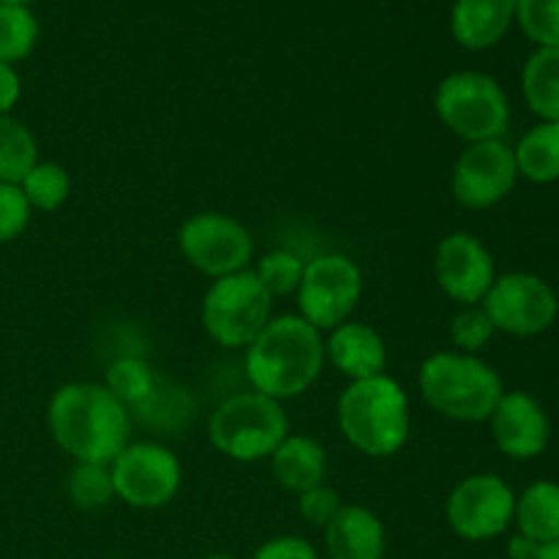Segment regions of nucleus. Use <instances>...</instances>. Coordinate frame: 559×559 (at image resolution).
I'll return each instance as SVG.
<instances>
[{
    "mask_svg": "<svg viewBox=\"0 0 559 559\" xmlns=\"http://www.w3.org/2000/svg\"><path fill=\"white\" fill-rule=\"evenodd\" d=\"M49 435L76 464H112L129 445L131 413L98 382H69L47 407Z\"/></svg>",
    "mask_w": 559,
    "mask_h": 559,
    "instance_id": "f257e3e1",
    "label": "nucleus"
},
{
    "mask_svg": "<svg viewBox=\"0 0 559 559\" xmlns=\"http://www.w3.org/2000/svg\"><path fill=\"white\" fill-rule=\"evenodd\" d=\"M325 364V342L300 314L273 317L246 347V377L251 388L284 402L309 391Z\"/></svg>",
    "mask_w": 559,
    "mask_h": 559,
    "instance_id": "f03ea898",
    "label": "nucleus"
},
{
    "mask_svg": "<svg viewBox=\"0 0 559 559\" xmlns=\"http://www.w3.org/2000/svg\"><path fill=\"white\" fill-rule=\"evenodd\" d=\"M336 415L349 445L366 456H396L409 440V399L388 374L349 382L338 399Z\"/></svg>",
    "mask_w": 559,
    "mask_h": 559,
    "instance_id": "7ed1b4c3",
    "label": "nucleus"
},
{
    "mask_svg": "<svg viewBox=\"0 0 559 559\" xmlns=\"http://www.w3.org/2000/svg\"><path fill=\"white\" fill-rule=\"evenodd\" d=\"M418 388L435 413L459 424L489 420L506 393L500 374L478 355L467 353H435L426 358L418 371Z\"/></svg>",
    "mask_w": 559,
    "mask_h": 559,
    "instance_id": "20e7f679",
    "label": "nucleus"
},
{
    "mask_svg": "<svg viewBox=\"0 0 559 559\" xmlns=\"http://www.w3.org/2000/svg\"><path fill=\"white\" fill-rule=\"evenodd\" d=\"M213 448L235 462H260L287 440L289 420L282 402L260 391L235 393L216 407L207 424Z\"/></svg>",
    "mask_w": 559,
    "mask_h": 559,
    "instance_id": "39448f33",
    "label": "nucleus"
},
{
    "mask_svg": "<svg viewBox=\"0 0 559 559\" xmlns=\"http://www.w3.org/2000/svg\"><path fill=\"white\" fill-rule=\"evenodd\" d=\"M435 112L445 129L467 142L502 140L511 126V104L495 76L456 71L437 85Z\"/></svg>",
    "mask_w": 559,
    "mask_h": 559,
    "instance_id": "423d86ee",
    "label": "nucleus"
},
{
    "mask_svg": "<svg viewBox=\"0 0 559 559\" xmlns=\"http://www.w3.org/2000/svg\"><path fill=\"white\" fill-rule=\"evenodd\" d=\"M273 298L254 271L216 278L202 300V325L222 347H249L273 320Z\"/></svg>",
    "mask_w": 559,
    "mask_h": 559,
    "instance_id": "0eeeda50",
    "label": "nucleus"
},
{
    "mask_svg": "<svg viewBox=\"0 0 559 559\" xmlns=\"http://www.w3.org/2000/svg\"><path fill=\"white\" fill-rule=\"evenodd\" d=\"M180 254L191 267L211 276L213 282L233 273L249 271L254 260V240L251 233L227 213H197L180 224L178 233Z\"/></svg>",
    "mask_w": 559,
    "mask_h": 559,
    "instance_id": "6e6552de",
    "label": "nucleus"
},
{
    "mask_svg": "<svg viewBox=\"0 0 559 559\" xmlns=\"http://www.w3.org/2000/svg\"><path fill=\"white\" fill-rule=\"evenodd\" d=\"M364 295V273L349 257L322 254L306 262L298 287V309L317 331L344 325Z\"/></svg>",
    "mask_w": 559,
    "mask_h": 559,
    "instance_id": "1a4fd4ad",
    "label": "nucleus"
},
{
    "mask_svg": "<svg viewBox=\"0 0 559 559\" xmlns=\"http://www.w3.org/2000/svg\"><path fill=\"white\" fill-rule=\"evenodd\" d=\"M115 497L140 511H156L178 497L183 467L169 448L158 442H131L112 464Z\"/></svg>",
    "mask_w": 559,
    "mask_h": 559,
    "instance_id": "9d476101",
    "label": "nucleus"
},
{
    "mask_svg": "<svg viewBox=\"0 0 559 559\" xmlns=\"http://www.w3.org/2000/svg\"><path fill=\"white\" fill-rule=\"evenodd\" d=\"M480 306L489 314L495 331L522 338L549 331L559 314L555 289L535 273L497 276Z\"/></svg>",
    "mask_w": 559,
    "mask_h": 559,
    "instance_id": "9b49d317",
    "label": "nucleus"
},
{
    "mask_svg": "<svg viewBox=\"0 0 559 559\" xmlns=\"http://www.w3.org/2000/svg\"><path fill=\"white\" fill-rule=\"evenodd\" d=\"M516 180V156L506 140L469 142L456 158L451 191L459 205L469 211H489L511 194Z\"/></svg>",
    "mask_w": 559,
    "mask_h": 559,
    "instance_id": "f8f14e48",
    "label": "nucleus"
},
{
    "mask_svg": "<svg viewBox=\"0 0 559 559\" xmlns=\"http://www.w3.org/2000/svg\"><path fill=\"white\" fill-rule=\"evenodd\" d=\"M516 513V495L491 473L469 475L445 502V516L453 533L464 540H491L506 533Z\"/></svg>",
    "mask_w": 559,
    "mask_h": 559,
    "instance_id": "ddd939ff",
    "label": "nucleus"
},
{
    "mask_svg": "<svg viewBox=\"0 0 559 559\" xmlns=\"http://www.w3.org/2000/svg\"><path fill=\"white\" fill-rule=\"evenodd\" d=\"M435 276L442 293L462 306L484 304L495 284V257L469 233H451L435 251Z\"/></svg>",
    "mask_w": 559,
    "mask_h": 559,
    "instance_id": "4468645a",
    "label": "nucleus"
},
{
    "mask_svg": "<svg viewBox=\"0 0 559 559\" xmlns=\"http://www.w3.org/2000/svg\"><path fill=\"white\" fill-rule=\"evenodd\" d=\"M495 445L511 459H535L549 448L551 426L544 407L530 393H502L489 418Z\"/></svg>",
    "mask_w": 559,
    "mask_h": 559,
    "instance_id": "2eb2a0df",
    "label": "nucleus"
},
{
    "mask_svg": "<svg viewBox=\"0 0 559 559\" xmlns=\"http://www.w3.org/2000/svg\"><path fill=\"white\" fill-rule=\"evenodd\" d=\"M325 358L338 374L358 382L385 374L388 347L385 338L366 322H344L331 331V338L325 342Z\"/></svg>",
    "mask_w": 559,
    "mask_h": 559,
    "instance_id": "dca6fc26",
    "label": "nucleus"
},
{
    "mask_svg": "<svg viewBox=\"0 0 559 559\" xmlns=\"http://www.w3.org/2000/svg\"><path fill=\"white\" fill-rule=\"evenodd\" d=\"M519 0H456L451 11V33L464 49H489L506 38L516 20Z\"/></svg>",
    "mask_w": 559,
    "mask_h": 559,
    "instance_id": "f3484780",
    "label": "nucleus"
},
{
    "mask_svg": "<svg viewBox=\"0 0 559 559\" xmlns=\"http://www.w3.org/2000/svg\"><path fill=\"white\" fill-rule=\"evenodd\" d=\"M328 559H382L385 527L380 516L364 506H342L325 527Z\"/></svg>",
    "mask_w": 559,
    "mask_h": 559,
    "instance_id": "a211bd4d",
    "label": "nucleus"
},
{
    "mask_svg": "<svg viewBox=\"0 0 559 559\" xmlns=\"http://www.w3.org/2000/svg\"><path fill=\"white\" fill-rule=\"evenodd\" d=\"M271 467L284 489L304 495V491L325 484L328 453L314 437L287 435V440L273 451Z\"/></svg>",
    "mask_w": 559,
    "mask_h": 559,
    "instance_id": "6ab92c4d",
    "label": "nucleus"
},
{
    "mask_svg": "<svg viewBox=\"0 0 559 559\" xmlns=\"http://www.w3.org/2000/svg\"><path fill=\"white\" fill-rule=\"evenodd\" d=\"M513 522L519 524V535L535 544H557L559 540V484L538 480L516 500Z\"/></svg>",
    "mask_w": 559,
    "mask_h": 559,
    "instance_id": "aec40b11",
    "label": "nucleus"
},
{
    "mask_svg": "<svg viewBox=\"0 0 559 559\" xmlns=\"http://www.w3.org/2000/svg\"><path fill=\"white\" fill-rule=\"evenodd\" d=\"M519 175L533 183H555L559 180V123L544 120L519 140L513 147Z\"/></svg>",
    "mask_w": 559,
    "mask_h": 559,
    "instance_id": "412c9836",
    "label": "nucleus"
},
{
    "mask_svg": "<svg viewBox=\"0 0 559 559\" xmlns=\"http://www.w3.org/2000/svg\"><path fill=\"white\" fill-rule=\"evenodd\" d=\"M524 102L538 118L559 123V49H538L522 71Z\"/></svg>",
    "mask_w": 559,
    "mask_h": 559,
    "instance_id": "4be33fe9",
    "label": "nucleus"
},
{
    "mask_svg": "<svg viewBox=\"0 0 559 559\" xmlns=\"http://www.w3.org/2000/svg\"><path fill=\"white\" fill-rule=\"evenodd\" d=\"M38 164V142L22 120L0 118V183L20 186Z\"/></svg>",
    "mask_w": 559,
    "mask_h": 559,
    "instance_id": "5701e85b",
    "label": "nucleus"
},
{
    "mask_svg": "<svg viewBox=\"0 0 559 559\" xmlns=\"http://www.w3.org/2000/svg\"><path fill=\"white\" fill-rule=\"evenodd\" d=\"M158 374L153 371V366L147 364L145 358H118L107 369V377H104V388L123 404L129 413H134L140 404L147 402L153 391H156Z\"/></svg>",
    "mask_w": 559,
    "mask_h": 559,
    "instance_id": "b1692460",
    "label": "nucleus"
},
{
    "mask_svg": "<svg viewBox=\"0 0 559 559\" xmlns=\"http://www.w3.org/2000/svg\"><path fill=\"white\" fill-rule=\"evenodd\" d=\"M38 20L27 5L0 3V63H20L36 49Z\"/></svg>",
    "mask_w": 559,
    "mask_h": 559,
    "instance_id": "393cba45",
    "label": "nucleus"
},
{
    "mask_svg": "<svg viewBox=\"0 0 559 559\" xmlns=\"http://www.w3.org/2000/svg\"><path fill=\"white\" fill-rule=\"evenodd\" d=\"M22 194L31 202L33 211L52 213L66 205L71 194V178L60 164L38 162L20 183Z\"/></svg>",
    "mask_w": 559,
    "mask_h": 559,
    "instance_id": "a878e982",
    "label": "nucleus"
},
{
    "mask_svg": "<svg viewBox=\"0 0 559 559\" xmlns=\"http://www.w3.org/2000/svg\"><path fill=\"white\" fill-rule=\"evenodd\" d=\"M69 497L82 511H98L115 500V484L109 464L80 462L71 469Z\"/></svg>",
    "mask_w": 559,
    "mask_h": 559,
    "instance_id": "bb28decb",
    "label": "nucleus"
},
{
    "mask_svg": "<svg viewBox=\"0 0 559 559\" xmlns=\"http://www.w3.org/2000/svg\"><path fill=\"white\" fill-rule=\"evenodd\" d=\"M191 409H194V404L189 402V396H186L180 388L167 385V382L158 377L156 391H153L151 396H147V402L140 404L131 415H140L145 424L156 426V429H180L183 420L191 415Z\"/></svg>",
    "mask_w": 559,
    "mask_h": 559,
    "instance_id": "cd10ccee",
    "label": "nucleus"
},
{
    "mask_svg": "<svg viewBox=\"0 0 559 559\" xmlns=\"http://www.w3.org/2000/svg\"><path fill=\"white\" fill-rule=\"evenodd\" d=\"M516 20L538 49H559V0H519Z\"/></svg>",
    "mask_w": 559,
    "mask_h": 559,
    "instance_id": "c85d7f7f",
    "label": "nucleus"
},
{
    "mask_svg": "<svg viewBox=\"0 0 559 559\" xmlns=\"http://www.w3.org/2000/svg\"><path fill=\"white\" fill-rule=\"evenodd\" d=\"M304 267L306 262L300 260L298 254L278 249L262 257V260L257 262L254 273L262 282V287L271 293V298H276V295L298 293L300 278H304Z\"/></svg>",
    "mask_w": 559,
    "mask_h": 559,
    "instance_id": "c756f323",
    "label": "nucleus"
},
{
    "mask_svg": "<svg viewBox=\"0 0 559 559\" xmlns=\"http://www.w3.org/2000/svg\"><path fill=\"white\" fill-rule=\"evenodd\" d=\"M495 333L497 331L495 325H491L489 314L484 311V306H464V309L451 320L453 344L467 355H475L478 349H484Z\"/></svg>",
    "mask_w": 559,
    "mask_h": 559,
    "instance_id": "7c9ffc66",
    "label": "nucleus"
},
{
    "mask_svg": "<svg viewBox=\"0 0 559 559\" xmlns=\"http://www.w3.org/2000/svg\"><path fill=\"white\" fill-rule=\"evenodd\" d=\"M31 202L25 200L20 186L0 183V246L20 238L31 224Z\"/></svg>",
    "mask_w": 559,
    "mask_h": 559,
    "instance_id": "2f4dec72",
    "label": "nucleus"
},
{
    "mask_svg": "<svg viewBox=\"0 0 559 559\" xmlns=\"http://www.w3.org/2000/svg\"><path fill=\"white\" fill-rule=\"evenodd\" d=\"M298 511L300 516H304L306 524H311V527H328V524L336 519V513L342 511V495H338L333 486H314V489L304 491V495H298Z\"/></svg>",
    "mask_w": 559,
    "mask_h": 559,
    "instance_id": "473e14b6",
    "label": "nucleus"
},
{
    "mask_svg": "<svg viewBox=\"0 0 559 559\" xmlns=\"http://www.w3.org/2000/svg\"><path fill=\"white\" fill-rule=\"evenodd\" d=\"M251 559H320V555L309 540L298 538V535H282V538L262 544Z\"/></svg>",
    "mask_w": 559,
    "mask_h": 559,
    "instance_id": "72a5a7b5",
    "label": "nucleus"
},
{
    "mask_svg": "<svg viewBox=\"0 0 559 559\" xmlns=\"http://www.w3.org/2000/svg\"><path fill=\"white\" fill-rule=\"evenodd\" d=\"M20 96H22L20 74L14 71V66L0 63V118H3V115H9L11 109L16 107Z\"/></svg>",
    "mask_w": 559,
    "mask_h": 559,
    "instance_id": "f704fd0d",
    "label": "nucleus"
},
{
    "mask_svg": "<svg viewBox=\"0 0 559 559\" xmlns=\"http://www.w3.org/2000/svg\"><path fill=\"white\" fill-rule=\"evenodd\" d=\"M538 551L540 544L524 538V535H516V538H511V544H508V555H511V559H535Z\"/></svg>",
    "mask_w": 559,
    "mask_h": 559,
    "instance_id": "c9c22d12",
    "label": "nucleus"
},
{
    "mask_svg": "<svg viewBox=\"0 0 559 559\" xmlns=\"http://www.w3.org/2000/svg\"><path fill=\"white\" fill-rule=\"evenodd\" d=\"M535 559H559V540H557V544L540 546L538 557H535Z\"/></svg>",
    "mask_w": 559,
    "mask_h": 559,
    "instance_id": "e433bc0d",
    "label": "nucleus"
},
{
    "mask_svg": "<svg viewBox=\"0 0 559 559\" xmlns=\"http://www.w3.org/2000/svg\"><path fill=\"white\" fill-rule=\"evenodd\" d=\"M0 3H11V5H31V3H36V0H0Z\"/></svg>",
    "mask_w": 559,
    "mask_h": 559,
    "instance_id": "4c0bfd02",
    "label": "nucleus"
},
{
    "mask_svg": "<svg viewBox=\"0 0 559 559\" xmlns=\"http://www.w3.org/2000/svg\"><path fill=\"white\" fill-rule=\"evenodd\" d=\"M205 559H235V557H227V555H211V557H205Z\"/></svg>",
    "mask_w": 559,
    "mask_h": 559,
    "instance_id": "58836bf2",
    "label": "nucleus"
},
{
    "mask_svg": "<svg viewBox=\"0 0 559 559\" xmlns=\"http://www.w3.org/2000/svg\"><path fill=\"white\" fill-rule=\"evenodd\" d=\"M555 295H557V306H559V287H557V293H555Z\"/></svg>",
    "mask_w": 559,
    "mask_h": 559,
    "instance_id": "ea45409f",
    "label": "nucleus"
}]
</instances>
